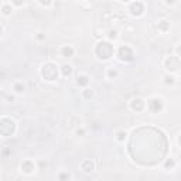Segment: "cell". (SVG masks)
Segmentation results:
<instances>
[{
	"label": "cell",
	"instance_id": "cell-1",
	"mask_svg": "<svg viewBox=\"0 0 181 181\" xmlns=\"http://www.w3.org/2000/svg\"><path fill=\"white\" fill-rule=\"evenodd\" d=\"M96 54L103 58V60H108L112 57L113 54V47L109 44V42H99L98 47H96Z\"/></svg>",
	"mask_w": 181,
	"mask_h": 181
},
{
	"label": "cell",
	"instance_id": "cell-2",
	"mask_svg": "<svg viewBox=\"0 0 181 181\" xmlns=\"http://www.w3.org/2000/svg\"><path fill=\"white\" fill-rule=\"evenodd\" d=\"M57 75H58V71H57V68H55L52 64H45V65H44V68H42V76H44L45 79L54 81V79L57 78Z\"/></svg>",
	"mask_w": 181,
	"mask_h": 181
},
{
	"label": "cell",
	"instance_id": "cell-3",
	"mask_svg": "<svg viewBox=\"0 0 181 181\" xmlns=\"http://www.w3.org/2000/svg\"><path fill=\"white\" fill-rule=\"evenodd\" d=\"M133 57L135 55H133V51H132L130 47L125 45V47H120L119 48V58L120 60H123V61H132Z\"/></svg>",
	"mask_w": 181,
	"mask_h": 181
},
{
	"label": "cell",
	"instance_id": "cell-4",
	"mask_svg": "<svg viewBox=\"0 0 181 181\" xmlns=\"http://www.w3.org/2000/svg\"><path fill=\"white\" fill-rule=\"evenodd\" d=\"M149 108H150L151 112H158V110H161V108H163V103H161L160 99H151L149 102Z\"/></svg>",
	"mask_w": 181,
	"mask_h": 181
},
{
	"label": "cell",
	"instance_id": "cell-5",
	"mask_svg": "<svg viewBox=\"0 0 181 181\" xmlns=\"http://www.w3.org/2000/svg\"><path fill=\"white\" fill-rule=\"evenodd\" d=\"M130 11H132V14H135V16H140V14L143 13V4H142L140 1L133 3V4L130 6Z\"/></svg>",
	"mask_w": 181,
	"mask_h": 181
},
{
	"label": "cell",
	"instance_id": "cell-6",
	"mask_svg": "<svg viewBox=\"0 0 181 181\" xmlns=\"http://www.w3.org/2000/svg\"><path fill=\"white\" fill-rule=\"evenodd\" d=\"M167 67H168V70L176 71V70L180 68V61H178L177 58H174V57H170V58L167 60Z\"/></svg>",
	"mask_w": 181,
	"mask_h": 181
},
{
	"label": "cell",
	"instance_id": "cell-7",
	"mask_svg": "<svg viewBox=\"0 0 181 181\" xmlns=\"http://www.w3.org/2000/svg\"><path fill=\"white\" fill-rule=\"evenodd\" d=\"M21 170H24L26 173H31L33 170H34V164L31 163V161H24L23 164H21Z\"/></svg>",
	"mask_w": 181,
	"mask_h": 181
},
{
	"label": "cell",
	"instance_id": "cell-8",
	"mask_svg": "<svg viewBox=\"0 0 181 181\" xmlns=\"http://www.w3.org/2000/svg\"><path fill=\"white\" fill-rule=\"evenodd\" d=\"M143 106H145V103H143L142 99H135L132 102V109H135V110H142Z\"/></svg>",
	"mask_w": 181,
	"mask_h": 181
},
{
	"label": "cell",
	"instance_id": "cell-9",
	"mask_svg": "<svg viewBox=\"0 0 181 181\" xmlns=\"http://www.w3.org/2000/svg\"><path fill=\"white\" fill-rule=\"evenodd\" d=\"M72 54H74V50L71 47H64L62 48V55L64 57H72Z\"/></svg>",
	"mask_w": 181,
	"mask_h": 181
},
{
	"label": "cell",
	"instance_id": "cell-10",
	"mask_svg": "<svg viewBox=\"0 0 181 181\" xmlns=\"http://www.w3.org/2000/svg\"><path fill=\"white\" fill-rule=\"evenodd\" d=\"M82 168H84L85 171H91V170L93 168V166H92V163L88 160V161H84V163H82Z\"/></svg>",
	"mask_w": 181,
	"mask_h": 181
},
{
	"label": "cell",
	"instance_id": "cell-11",
	"mask_svg": "<svg viewBox=\"0 0 181 181\" xmlns=\"http://www.w3.org/2000/svg\"><path fill=\"white\" fill-rule=\"evenodd\" d=\"M62 72H64V75L67 76V75H70V74L72 72V68H71L70 65H64V67H62Z\"/></svg>",
	"mask_w": 181,
	"mask_h": 181
},
{
	"label": "cell",
	"instance_id": "cell-12",
	"mask_svg": "<svg viewBox=\"0 0 181 181\" xmlns=\"http://www.w3.org/2000/svg\"><path fill=\"white\" fill-rule=\"evenodd\" d=\"M78 84L79 85H86L88 84V78L86 76H79L78 78Z\"/></svg>",
	"mask_w": 181,
	"mask_h": 181
},
{
	"label": "cell",
	"instance_id": "cell-13",
	"mask_svg": "<svg viewBox=\"0 0 181 181\" xmlns=\"http://www.w3.org/2000/svg\"><path fill=\"white\" fill-rule=\"evenodd\" d=\"M160 29L166 31V30L168 29V24H167V21H161V23H160Z\"/></svg>",
	"mask_w": 181,
	"mask_h": 181
},
{
	"label": "cell",
	"instance_id": "cell-14",
	"mask_svg": "<svg viewBox=\"0 0 181 181\" xmlns=\"http://www.w3.org/2000/svg\"><path fill=\"white\" fill-rule=\"evenodd\" d=\"M125 136H126V133H123V132H120V133L117 135V139H119V140H123V139H125Z\"/></svg>",
	"mask_w": 181,
	"mask_h": 181
},
{
	"label": "cell",
	"instance_id": "cell-15",
	"mask_svg": "<svg viewBox=\"0 0 181 181\" xmlns=\"http://www.w3.org/2000/svg\"><path fill=\"white\" fill-rule=\"evenodd\" d=\"M3 11H4V14H9V13H10V7H9V6H4V7H3Z\"/></svg>",
	"mask_w": 181,
	"mask_h": 181
},
{
	"label": "cell",
	"instance_id": "cell-16",
	"mask_svg": "<svg viewBox=\"0 0 181 181\" xmlns=\"http://www.w3.org/2000/svg\"><path fill=\"white\" fill-rule=\"evenodd\" d=\"M91 96H92V92H91L89 89H86V91H85V98H91Z\"/></svg>",
	"mask_w": 181,
	"mask_h": 181
},
{
	"label": "cell",
	"instance_id": "cell-17",
	"mask_svg": "<svg viewBox=\"0 0 181 181\" xmlns=\"http://www.w3.org/2000/svg\"><path fill=\"white\" fill-rule=\"evenodd\" d=\"M174 166V161L173 160H168L167 163H166V167H173Z\"/></svg>",
	"mask_w": 181,
	"mask_h": 181
},
{
	"label": "cell",
	"instance_id": "cell-18",
	"mask_svg": "<svg viewBox=\"0 0 181 181\" xmlns=\"http://www.w3.org/2000/svg\"><path fill=\"white\" fill-rule=\"evenodd\" d=\"M166 82H167V84H173L174 81H173V78H171V76H166Z\"/></svg>",
	"mask_w": 181,
	"mask_h": 181
},
{
	"label": "cell",
	"instance_id": "cell-19",
	"mask_svg": "<svg viewBox=\"0 0 181 181\" xmlns=\"http://www.w3.org/2000/svg\"><path fill=\"white\" fill-rule=\"evenodd\" d=\"M16 91H17V92H23V86H21L20 84H19V85H16Z\"/></svg>",
	"mask_w": 181,
	"mask_h": 181
},
{
	"label": "cell",
	"instance_id": "cell-20",
	"mask_svg": "<svg viewBox=\"0 0 181 181\" xmlns=\"http://www.w3.org/2000/svg\"><path fill=\"white\" fill-rule=\"evenodd\" d=\"M13 3L17 4V6H20V4H23V0H13Z\"/></svg>",
	"mask_w": 181,
	"mask_h": 181
},
{
	"label": "cell",
	"instance_id": "cell-21",
	"mask_svg": "<svg viewBox=\"0 0 181 181\" xmlns=\"http://www.w3.org/2000/svg\"><path fill=\"white\" fill-rule=\"evenodd\" d=\"M40 1H41L42 4H45V6H48V4L51 3V0H40Z\"/></svg>",
	"mask_w": 181,
	"mask_h": 181
},
{
	"label": "cell",
	"instance_id": "cell-22",
	"mask_svg": "<svg viewBox=\"0 0 181 181\" xmlns=\"http://www.w3.org/2000/svg\"><path fill=\"white\" fill-rule=\"evenodd\" d=\"M60 178H61V180H64V178H70V176H67V174H62V176H60Z\"/></svg>",
	"mask_w": 181,
	"mask_h": 181
},
{
	"label": "cell",
	"instance_id": "cell-23",
	"mask_svg": "<svg viewBox=\"0 0 181 181\" xmlns=\"http://www.w3.org/2000/svg\"><path fill=\"white\" fill-rule=\"evenodd\" d=\"M109 76H116V71H109Z\"/></svg>",
	"mask_w": 181,
	"mask_h": 181
},
{
	"label": "cell",
	"instance_id": "cell-24",
	"mask_svg": "<svg viewBox=\"0 0 181 181\" xmlns=\"http://www.w3.org/2000/svg\"><path fill=\"white\" fill-rule=\"evenodd\" d=\"M115 37H116V33H115V31H112V33H110V38H115Z\"/></svg>",
	"mask_w": 181,
	"mask_h": 181
},
{
	"label": "cell",
	"instance_id": "cell-25",
	"mask_svg": "<svg viewBox=\"0 0 181 181\" xmlns=\"http://www.w3.org/2000/svg\"><path fill=\"white\" fill-rule=\"evenodd\" d=\"M167 3H170V4H173V3H174V0H167Z\"/></svg>",
	"mask_w": 181,
	"mask_h": 181
},
{
	"label": "cell",
	"instance_id": "cell-26",
	"mask_svg": "<svg viewBox=\"0 0 181 181\" xmlns=\"http://www.w3.org/2000/svg\"><path fill=\"white\" fill-rule=\"evenodd\" d=\"M178 54H180V55H181V45H180V47H178Z\"/></svg>",
	"mask_w": 181,
	"mask_h": 181
},
{
	"label": "cell",
	"instance_id": "cell-27",
	"mask_svg": "<svg viewBox=\"0 0 181 181\" xmlns=\"http://www.w3.org/2000/svg\"><path fill=\"white\" fill-rule=\"evenodd\" d=\"M180 143H181V137H180Z\"/></svg>",
	"mask_w": 181,
	"mask_h": 181
},
{
	"label": "cell",
	"instance_id": "cell-28",
	"mask_svg": "<svg viewBox=\"0 0 181 181\" xmlns=\"http://www.w3.org/2000/svg\"><path fill=\"white\" fill-rule=\"evenodd\" d=\"M125 1H127V0H125Z\"/></svg>",
	"mask_w": 181,
	"mask_h": 181
}]
</instances>
